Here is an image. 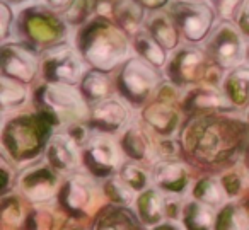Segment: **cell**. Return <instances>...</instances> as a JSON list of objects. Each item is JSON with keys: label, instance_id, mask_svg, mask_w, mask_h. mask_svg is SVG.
I'll list each match as a JSON object with an SVG mask.
<instances>
[{"label": "cell", "instance_id": "4dcf8cb0", "mask_svg": "<svg viewBox=\"0 0 249 230\" xmlns=\"http://www.w3.org/2000/svg\"><path fill=\"white\" fill-rule=\"evenodd\" d=\"M16 19L14 7L5 0H0V39L2 43H9L11 36L16 33Z\"/></svg>", "mask_w": 249, "mask_h": 230}, {"label": "cell", "instance_id": "e0dca14e", "mask_svg": "<svg viewBox=\"0 0 249 230\" xmlns=\"http://www.w3.org/2000/svg\"><path fill=\"white\" fill-rule=\"evenodd\" d=\"M147 33L162 46L166 52H176L179 48L181 43V33L176 28L174 21L171 19V16L166 11L160 12H152L147 16L145 26H143Z\"/></svg>", "mask_w": 249, "mask_h": 230}, {"label": "cell", "instance_id": "83f0119b", "mask_svg": "<svg viewBox=\"0 0 249 230\" xmlns=\"http://www.w3.org/2000/svg\"><path fill=\"white\" fill-rule=\"evenodd\" d=\"M96 18L94 12V0H73V4L70 5L69 11L63 14V19L70 28H82L84 24Z\"/></svg>", "mask_w": 249, "mask_h": 230}, {"label": "cell", "instance_id": "bcb514c9", "mask_svg": "<svg viewBox=\"0 0 249 230\" xmlns=\"http://www.w3.org/2000/svg\"><path fill=\"white\" fill-rule=\"evenodd\" d=\"M248 124H249V114H248Z\"/></svg>", "mask_w": 249, "mask_h": 230}, {"label": "cell", "instance_id": "d6986e66", "mask_svg": "<svg viewBox=\"0 0 249 230\" xmlns=\"http://www.w3.org/2000/svg\"><path fill=\"white\" fill-rule=\"evenodd\" d=\"M222 90L235 107H246L249 104V62L225 73Z\"/></svg>", "mask_w": 249, "mask_h": 230}, {"label": "cell", "instance_id": "d6a6232c", "mask_svg": "<svg viewBox=\"0 0 249 230\" xmlns=\"http://www.w3.org/2000/svg\"><path fill=\"white\" fill-rule=\"evenodd\" d=\"M121 179H123L133 191H140L147 186L149 179H147V174L135 164H124L121 167Z\"/></svg>", "mask_w": 249, "mask_h": 230}, {"label": "cell", "instance_id": "4fadbf2b", "mask_svg": "<svg viewBox=\"0 0 249 230\" xmlns=\"http://www.w3.org/2000/svg\"><path fill=\"white\" fill-rule=\"evenodd\" d=\"M82 162L94 176L106 177L120 164V150L109 135L96 133L82 147Z\"/></svg>", "mask_w": 249, "mask_h": 230}, {"label": "cell", "instance_id": "5bb4252c", "mask_svg": "<svg viewBox=\"0 0 249 230\" xmlns=\"http://www.w3.org/2000/svg\"><path fill=\"white\" fill-rule=\"evenodd\" d=\"M130 121V107L121 97H109L99 104L90 106L87 126L96 133L114 135L123 130Z\"/></svg>", "mask_w": 249, "mask_h": 230}, {"label": "cell", "instance_id": "7a4b0ae2", "mask_svg": "<svg viewBox=\"0 0 249 230\" xmlns=\"http://www.w3.org/2000/svg\"><path fill=\"white\" fill-rule=\"evenodd\" d=\"M132 39L124 35L114 21L92 18L77 29L75 48L90 70L111 73L130 58Z\"/></svg>", "mask_w": 249, "mask_h": 230}, {"label": "cell", "instance_id": "f35d334b", "mask_svg": "<svg viewBox=\"0 0 249 230\" xmlns=\"http://www.w3.org/2000/svg\"><path fill=\"white\" fill-rule=\"evenodd\" d=\"M133 2L139 4L147 14H152V12L166 11L173 0H133Z\"/></svg>", "mask_w": 249, "mask_h": 230}, {"label": "cell", "instance_id": "f6af8a7d", "mask_svg": "<svg viewBox=\"0 0 249 230\" xmlns=\"http://www.w3.org/2000/svg\"><path fill=\"white\" fill-rule=\"evenodd\" d=\"M248 62H249V48H248Z\"/></svg>", "mask_w": 249, "mask_h": 230}, {"label": "cell", "instance_id": "e575fe53", "mask_svg": "<svg viewBox=\"0 0 249 230\" xmlns=\"http://www.w3.org/2000/svg\"><path fill=\"white\" fill-rule=\"evenodd\" d=\"M242 2L244 0H210L218 21H234Z\"/></svg>", "mask_w": 249, "mask_h": 230}, {"label": "cell", "instance_id": "8992f818", "mask_svg": "<svg viewBox=\"0 0 249 230\" xmlns=\"http://www.w3.org/2000/svg\"><path fill=\"white\" fill-rule=\"evenodd\" d=\"M162 79L159 69L140 56H130L118 70L114 87L124 103L140 107L149 103L150 96L159 90Z\"/></svg>", "mask_w": 249, "mask_h": 230}, {"label": "cell", "instance_id": "ba28073f", "mask_svg": "<svg viewBox=\"0 0 249 230\" xmlns=\"http://www.w3.org/2000/svg\"><path fill=\"white\" fill-rule=\"evenodd\" d=\"M248 48L246 36L234 21H218L205 41V53L210 63L217 65L224 72H231L246 63Z\"/></svg>", "mask_w": 249, "mask_h": 230}, {"label": "cell", "instance_id": "1f68e13d", "mask_svg": "<svg viewBox=\"0 0 249 230\" xmlns=\"http://www.w3.org/2000/svg\"><path fill=\"white\" fill-rule=\"evenodd\" d=\"M106 195L118 205H128L133 201V189L121 177L109 179L106 184Z\"/></svg>", "mask_w": 249, "mask_h": 230}, {"label": "cell", "instance_id": "ac0fdd59", "mask_svg": "<svg viewBox=\"0 0 249 230\" xmlns=\"http://www.w3.org/2000/svg\"><path fill=\"white\" fill-rule=\"evenodd\" d=\"M56 177L52 172V169L46 165H36V167L29 169L22 177V188L24 193L31 199L36 201H43L48 199L53 195V188H55Z\"/></svg>", "mask_w": 249, "mask_h": 230}, {"label": "cell", "instance_id": "d4e9b609", "mask_svg": "<svg viewBox=\"0 0 249 230\" xmlns=\"http://www.w3.org/2000/svg\"><path fill=\"white\" fill-rule=\"evenodd\" d=\"M26 87L28 86H22V84L11 79H5V77L0 79V104H2V111L4 113L24 106L29 97Z\"/></svg>", "mask_w": 249, "mask_h": 230}, {"label": "cell", "instance_id": "f546056e", "mask_svg": "<svg viewBox=\"0 0 249 230\" xmlns=\"http://www.w3.org/2000/svg\"><path fill=\"white\" fill-rule=\"evenodd\" d=\"M65 191H67V206H70V208H82L90 199L89 188L79 177H73L67 184Z\"/></svg>", "mask_w": 249, "mask_h": 230}, {"label": "cell", "instance_id": "6da1fadb", "mask_svg": "<svg viewBox=\"0 0 249 230\" xmlns=\"http://www.w3.org/2000/svg\"><path fill=\"white\" fill-rule=\"evenodd\" d=\"M248 123L222 114L195 116L181 133L184 150L201 162H213L234 154L246 143Z\"/></svg>", "mask_w": 249, "mask_h": 230}, {"label": "cell", "instance_id": "4316f807", "mask_svg": "<svg viewBox=\"0 0 249 230\" xmlns=\"http://www.w3.org/2000/svg\"><path fill=\"white\" fill-rule=\"evenodd\" d=\"M213 215L203 203H188L184 208V225L188 230H210Z\"/></svg>", "mask_w": 249, "mask_h": 230}, {"label": "cell", "instance_id": "7402d4cb", "mask_svg": "<svg viewBox=\"0 0 249 230\" xmlns=\"http://www.w3.org/2000/svg\"><path fill=\"white\" fill-rule=\"evenodd\" d=\"M154 181L162 186L167 193H179L186 188V169L183 167V164L174 160L157 162L154 167Z\"/></svg>", "mask_w": 249, "mask_h": 230}, {"label": "cell", "instance_id": "836d02e7", "mask_svg": "<svg viewBox=\"0 0 249 230\" xmlns=\"http://www.w3.org/2000/svg\"><path fill=\"white\" fill-rule=\"evenodd\" d=\"M244 223H248V218L239 215L232 206H225L217 222V230H242Z\"/></svg>", "mask_w": 249, "mask_h": 230}, {"label": "cell", "instance_id": "3957f363", "mask_svg": "<svg viewBox=\"0 0 249 230\" xmlns=\"http://www.w3.org/2000/svg\"><path fill=\"white\" fill-rule=\"evenodd\" d=\"M70 26L62 14L46 7L41 2H35L18 12L16 35L19 41L31 46L41 55L43 52L62 45L69 38Z\"/></svg>", "mask_w": 249, "mask_h": 230}, {"label": "cell", "instance_id": "d590c367", "mask_svg": "<svg viewBox=\"0 0 249 230\" xmlns=\"http://www.w3.org/2000/svg\"><path fill=\"white\" fill-rule=\"evenodd\" d=\"M114 218H116V215L111 216V218L107 216V218L101 220L97 229H94V230H139L130 222L128 215H123V216L118 215V220H114Z\"/></svg>", "mask_w": 249, "mask_h": 230}, {"label": "cell", "instance_id": "7bdbcfd3", "mask_svg": "<svg viewBox=\"0 0 249 230\" xmlns=\"http://www.w3.org/2000/svg\"><path fill=\"white\" fill-rule=\"evenodd\" d=\"M186 2H210V0H186Z\"/></svg>", "mask_w": 249, "mask_h": 230}, {"label": "cell", "instance_id": "cb8c5ba5", "mask_svg": "<svg viewBox=\"0 0 249 230\" xmlns=\"http://www.w3.org/2000/svg\"><path fill=\"white\" fill-rule=\"evenodd\" d=\"M120 147L130 159H133V160H143V159L149 157L150 138L147 137V133L139 124H132V126L126 128L124 133L121 135Z\"/></svg>", "mask_w": 249, "mask_h": 230}, {"label": "cell", "instance_id": "277c9868", "mask_svg": "<svg viewBox=\"0 0 249 230\" xmlns=\"http://www.w3.org/2000/svg\"><path fill=\"white\" fill-rule=\"evenodd\" d=\"M53 124L39 111L16 114L5 120L2 128V145L16 160H29L38 157L48 147L53 137Z\"/></svg>", "mask_w": 249, "mask_h": 230}, {"label": "cell", "instance_id": "603a6c76", "mask_svg": "<svg viewBox=\"0 0 249 230\" xmlns=\"http://www.w3.org/2000/svg\"><path fill=\"white\" fill-rule=\"evenodd\" d=\"M147 16L149 14H147L139 4H135L133 0H123V4H121L120 9L116 11L113 21L116 22V26L124 35L132 39L137 33L143 29Z\"/></svg>", "mask_w": 249, "mask_h": 230}, {"label": "cell", "instance_id": "484cf974", "mask_svg": "<svg viewBox=\"0 0 249 230\" xmlns=\"http://www.w3.org/2000/svg\"><path fill=\"white\" fill-rule=\"evenodd\" d=\"M137 210H139L140 218L145 223H157L162 218V213H164L162 196L156 189H147V191H143L139 196Z\"/></svg>", "mask_w": 249, "mask_h": 230}, {"label": "cell", "instance_id": "f1b7e54d", "mask_svg": "<svg viewBox=\"0 0 249 230\" xmlns=\"http://www.w3.org/2000/svg\"><path fill=\"white\" fill-rule=\"evenodd\" d=\"M195 196L200 203L208 206H217L222 203V188L218 184V181L212 177H205L195 188Z\"/></svg>", "mask_w": 249, "mask_h": 230}, {"label": "cell", "instance_id": "44dd1931", "mask_svg": "<svg viewBox=\"0 0 249 230\" xmlns=\"http://www.w3.org/2000/svg\"><path fill=\"white\" fill-rule=\"evenodd\" d=\"M132 48L135 50L137 56L143 58L147 63L159 70L166 69L167 62H169V52H166L145 29L139 31L132 38Z\"/></svg>", "mask_w": 249, "mask_h": 230}, {"label": "cell", "instance_id": "7c38bea8", "mask_svg": "<svg viewBox=\"0 0 249 230\" xmlns=\"http://www.w3.org/2000/svg\"><path fill=\"white\" fill-rule=\"evenodd\" d=\"M2 77L29 86L41 73V55L21 41L2 45Z\"/></svg>", "mask_w": 249, "mask_h": 230}, {"label": "cell", "instance_id": "8d00e7d4", "mask_svg": "<svg viewBox=\"0 0 249 230\" xmlns=\"http://www.w3.org/2000/svg\"><path fill=\"white\" fill-rule=\"evenodd\" d=\"M121 4H123V0H94V12H96V18L113 21L114 14H116V11L120 9Z\"/></svg>", "mask_w": 249, "mask_h": 230}, {"label": "cell", "instance_id": "60d3db41", "mask_svg": "<svg viewBox=\"0 0 249 230\" xmlns=\"http://www.w3.org/2000/svg\"><path fill=\"white\" fill-rule=\"evenodd\" d=\"M5 2H9V4L12 5V7H16V5H29V4H35L36 0H5Z\"/></svg>", "mask_w": 249, "mask_h": 230}, {"label": "cell", "instance_id": "ee69618b", "mask_svg": "<svg viewBox=\"0 0 249 230\" xmlns=\"http://www.w3.org/2000/svg\"><path fill=\"white\" fill-rule=\"evenodd\" d=\"M159 230H173V229H167V227H166V229H159Z\"/></svg>", "mask_w": 249, "mask_h": 230}, {"label": "cell", "instance_id": "9a60e30c", "mask_svg": "<svg viewBox=\"0 0 249 230\" xmlns=\"http://www.w3.org/2000/svg\"><path fill=\"white\" fill-rule=\"evenodd\" d=\"M181 107L188 114L195 116H203V114H222V113H232L237 107L229 101L225 92L218 87H207V86H196L191 87L184 94L181 101Z\"/></svg>", "mask_w": 249, "mask_h": 230}, {"label": "cell", "instance_id": "ab89813d", "mask_svg": "<svg viewBox=\"0 0 249 230\" xmlns=\"http://www.w3.org/2000/svg\"><path fill=\"white\" fill-rule=\"evenodd\" d=\"M41 4H45L46 7L53 9L55 12H58V14H65L67 11L70 9V5L73 4V0H39Z\"/></svg>", "mask_w": 249, "mask_h": 230}, {"label": "cell", "instance_id": "2e32d148", "mask_svg": "<svg viewBox=\"0 0 249 230\" xmlns=\"http://www.w3.org/2000/svg\"><path fill=\"white\" fill-rule=\"evenodd\" d=\"M46 159L48 164L56 171H73L79 167L82 152L69 133H55L46 147Z\"/></svg>", "mask_w": 249, "mask_h": 230}, {"label": "cell", "instance_id": "8fae6325", "mask_svg": "<svg viewBox=\"0 0 249 230\" xmlns=\"http://www.w3.org/2000/svg\"><path fill=\"white\" fill-rule=\"evenodd\" d=\"M176 86H160L156 99L142 109L143 123L162 138H171L179 128L181 113L176 106Z\"/></svg>", "mask_w": 249, "mask_h": 230}, {"label": "cell", "instance_id": "52a82bcc", "mask_svg": "<svg viewBox=\"0 0 249 230\" xmlns=\"http://www.w3.org/2000/svg\"><path fill=\"white\" fill-rule=\"evenodd\" d=\"M166 12L171 16L176 28L179 29L181 38L188 45L205 43L218 22V18L210 2L173 0Z\"/></svg>", "mask_w": 249, "mask_h": 230}, {"label": "cell", "instance_id": "ffe728a7", "mask_svg": "<svg viewBox=\"0 0 249 230\" xmlns=\"http://www.w3.org/2000/svg\"><path fill=\"white\" fill-rule=\"evenodd\" d=\"M79 90L89 106L99 104L113 97V84H111L109 75L99 72V70H87L82 82L79 84Z\"/></svg>", "mask_w": 249, "mask_h": 230}, {"label": "cell", "instance_id": "5b68a950", "mask_svg": "<svg viewBox=\"0 0 249 230\" xmlns=\"http://www.w3.org/2000/svg\"><path fill=\"white\" fill-rule=\"evenodd\" d=\"M35 106L55 128L87 123L90 114V106L80 94L79 87L65 84L43 82L35 92Z\"/></svg>", "mask_w": 249, "mask_h": 230}, {"label": "cell", "instance_id": "74e56055", "mask_svg": "<svg viewBox=\"0 0 249 230\" xmlns=\"http://www.w3.org/2000/svg\"><path fill=\"white\" fill-rule=\"evenodd\" d=\"M234 22H235V26L241 29L242 35H244L246 38H249V0L242 2V5L239 7L237 14H235V18H234Z\"/></svg>", "mask_w": 249, "mask_h": 230}, {"label": "cell", "instance_id": "b9f144b4", "mask_svg": "<svg viewBox=\"0 0 249 230\" xmlns=\"http://www.w3.org/2000/svg\"><path fill=\"white\" fill-rule=\"evenodd\" d=\"M244 165L249 171V142H248V145H244Z\"/></svg>", "mask_w": 249, "mask_h": 230}, {"label": "cell", "instance_id": "9c48e42d", "mask_svg": "<svg viewBox=\"0 0 249 230\" xmlns=\"http://www.w3.org/2000/svg\"><path fill=\"white\" fill-rule=\"evenodd\" d=\"M86 73V62L77 52V48H73L69 41L56 45L41 53L43 82L79 87Z\"/></svg>", "mask_w": 249, "mask_h": 230}, {"label": "cell", "instance_id": "30bf717a", "mask_svg": "<svg viewBox=\"0 0 249 230\" xmlns=\"http://www.w3.org/2000/svg\"><path fill=\"white\" fill-rule=\"evenodd\" d=\"M210 65L205 50L195 45H184L169 56L166 75L178 89H191L201 86L207 69Z\"/></svg>", "mask_w": 249, "mask_h": 230}]
</instances>
